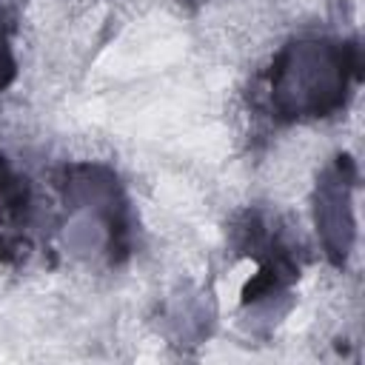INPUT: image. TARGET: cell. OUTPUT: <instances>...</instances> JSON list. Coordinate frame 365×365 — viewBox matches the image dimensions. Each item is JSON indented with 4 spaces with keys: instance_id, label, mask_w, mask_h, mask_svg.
I'll list each match as a JSON object with an SVG mask.
<instances>
[{
    "instance_id": "6da1fadb",
    "label": "cell",
    "mask_w": 365,
    "mask_h": 365,
    "mask_svg": "<svg viewBox=\"0 0 365 365\" xmlns=\"http://www.w3.org/2000/svg\"><path fill=\"white\" fill-rule=\"evenodd\" d=\"M9 71H11V60L6 57V48H3V40H0V88H3L6 77H9Z\"/></svg>"
}]
</instances>
